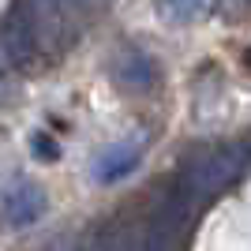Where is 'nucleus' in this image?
I'll list each match as a JSON object with an SVG mask.
<instances>
[{
	"mask_svg": "<svg viewBox=\"0 0 251 251\" xmlns=\"http://www.w3.org/2000/svg\"><path fill=\"white\" fill-rule=\"evenodd\" d=\"M251 161V150L244 143H218V147H202L180 165L176 180L195 195V199L210 202L221 188H229Z\"/></svg>",
	"mask_w": 251,
	"mask_h": 251,
	"instance_id": "nucleus-1",
	"label": "nucleus"
},
{
	"mask_svg": "<svg viewBox=\"0 0 251 251\" xmlns=\"http://www.w3.org/2000/svg\"><path fill=\"white\" fill-rule=\"evenodd\" d=\"M202 206H206V202L195 199L180 180H173L165 188V195L157 199L147 229H143L147 251H180L184 240H188V232H191V225H195V214H199Z\"/></svg>",
	"mask_w": 251,
	"mask_h": 251,
	"instance_id": "nucleus-2",
	"label": "nucleus"
},
{
	"mask_svg": "<svg viewBox=\"0 0 251 251\" xmlns=\"http://www.w3.org/2000/svg\"><path fill=\"white\" fill-rule=\"evenodd\" d=\"M0 60L8 68H19V72H26L42 60V45H38L30 23L23 19L19 8H11L8 19L0 23Z\"/></svg>",
	"mask_w": 251,
	"mask_h": 251,
	"instance_id": "nucleus-3",
	"label": "nucleus"
},
{
	"mask_svg": "<svg viewBox=\"0 0 251 251\" xmlns=\"http://www.w3.org/2000/svg\"><path fill=\"white\" fill-rule=\"evenodd\" d=\"M113 79L124 90H150L157 83V64L147 49H139V45H120L113 56Z\"/></svg>",
	"mask_w": 251,
	"mask_h": 251,
	"instance_id": "nucleus-4",
	"label": "nucleus"
},
{
	"mask_svg": "<svg viewBox=\"0 0 251 251\" xmlns=\"http://www.w3.org/2000/svg\"><path fill=\"white\" fill-rule=\"evenodd\" d=\"M45 214V191L30 180H19L4 191V221L11 229H26Z\"/></svg>",
	"mask_w": 251,
	"mask_h": 251,
	"instance_id": "nucleus-5",
	"label": "nucleus"
},
{
	"mask_svg": "<svg viewBox=\"0 0 251 251\" xmlns=\"http://www.w3.org/2000/svg\"><path fill=\"white\" fill-rule=\"evenodd\" d=\"M139 157H143V147H139V143H113V147H105L101 154L94 157V180L98 184L124 180L127 173L139 165Z\"/></svg>",
	"mask_w": 251,
	"mask_h": 251,
	"instance_id": "nucleus-6",
	"label": "nucleus"
},
{
	"mask_svg": "<svg viewBox=\"0 0 251 251\" xmlns=\"http://www.w3.org/2000/svg\"><path fill=\"white\" fill-rule=\"evenodd\" d=\"M83 251H147V236L135 229V225H124V221H109L83 244Z\"/></svg>",
	"mask_w": 251,
	"mask_h": 251,
	"instance_id": "nucleus-7",
	"label": "nucleus"
},
{
	"mask_svg": "<svg viewBox=\"0 0 251 251\" xmlns=\"http://www.w3.org/2000/svg\"><path fill=\"white\" fill-rule=\"evenodd\" d=\"M157 11L173 23H191L210 11V0H157Z\"/></svg>",
	"mask_w": 251,
	"mask_h": 251,
	"instance_id": "nucleus-8",
	"label": "nucleus"
},
{
	"mask_svg": "<svg viewBox=\"0 0 251 251\" xmlns=\"http://www.w3.org/2000/svg\"><path fill=\"white\" fill-rule=\"evenodd\" d=\"M34 154H38V157H45V161H52V157L60 154V150H56V143H49L45 135H38V139H34Z\"/></svg>",
	"mask_w": 251,
	"mask_h": 251,
	"instance_id": "nucleus-9",
	"label": "nucleus"
},
{
	"mask_svg": "<svg viewBox=\"0 0 251 251\" xmlns=\"http://www.w3.org/2000/svg\"><path fill=\"white\" fill-rule=\"evenodd\" d=\"M75 4H79V11H94V8H105V4H109V0H75Z\"/></svg>",
	"mask_w": 251,
	"mask_h": 251,
	"instance_id": "nucleus-10",
	"label": "nucleus"
},
{
	"mask_svg": "<svg viewBox=\"0 0 251 251\" xmlns=\"http://www.w3.org/2000/svg\"><path fill=\"white\" fill-rule=\"evenodd\" d=\"M49 251H83V244H75V240H60V244H52Z\"/></svg>",
	"mask_w": 251,
	"mask_h": 251,
	"instance_id": "nucleus-11",
	"label": "nucleus"
},
{
	"mask_svg": "<svg viewBox=\"0 0 251 251\" xmlns=\"http://www.w3.org/2000/svg\"><path fill=\"white\" fill-rule=\"evenodd\" d=\"M0 90H4V68H0Z\"/></svg>",
	"mask_w": 251,
	"mask_h": 251,
	"instance_id": "nucleus-12",
	"label": "nucleus"
}]
</instances>
